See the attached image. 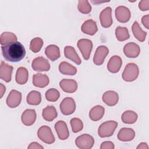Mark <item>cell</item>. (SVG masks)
Returning <instances> with one entry per match:
<instances>
[{"instance_id":"obj_16","label":"cell","mask_w":149,"mask_h":149,"mask_svg":"<svg viewBox=\"0 0 149 149\" xmlns=\"http://www.w3.org/2000/svg\"><path fill=\"white\" fill-rule=\"evenodd\" d=\"M122 65V60L121 58L118 55L112 56L109 60L107 64V69L109 72L112 73H118Z\"/></svg>"},{"instance_id":"obj_38","label":"cell","mask_w":149,"mask_h":149,"mask_svg":"<svg viewBox=\"0 0 149 149\" xmlns=\"http://www.w3.org/2000/svg\"><path fill=\"white\" fill-rule=\"evenodd\" d=\"M139 8L142 11L149 9V0H142L139 3Z\"/></svg>"},{"instance_id":"obj_14","label":"cell","mask_w":149,"mask_h":149,"mask_svg":"<svg viewBox=\"0 0 149 149\" xmlns=\"http://www.w3.org/2000/svg\"><path fill=\"white\" fill-rule=\"evenodd\" d=\"M55 129L60 140H66L69 136V132L66 123L63 120H58L55 124Z\"/></svg>"},{"instance_id":"obj_2","label":"cell","mask_w":149,"mask_h":149,"mask_svg":"<svg viewBox=\"0 0 149 149\" xmlns=\"http://www.w3.org/2000/svg\"><path fill=\"white\" fill-rule=\"evenodd\" d=\"M139 69L134 63H129L126 65L122 73V77L123 80L128 82L135 80L139 76Z\"/></svg>"},{"instance_id":"obj_26","label":"cell","mask_w":149,"mask_h":149,"mask_svg":"<svg viewBox=\"0 0 149 149\" xmlns=\"http://www.w3.org/2000/svg\"><path fill=\"white\" fill-rule=\"evenodd\" d=\"M29 78V72L26 68L24 67H19L17 68L15 80L19 84H24L27 83Z\"/></svg>"},{"instance_id":"obj_42","label":"cell","mask_w":149,"mask_h":149,"mask_svg":"<svg viewBox=\"0 0 149 149\" xmlns=\"http://www.w3.org/2000/svg\"><path fill=\"white\" fill-rule=\"evenodd\" d=\"M6 90L5 86L2 84L0 83V98H2Z\"/></svg>"},{"instance_id":"obj_35","label":"cell","mask_w":149,"mask_h":149,"mask_svg":"<svg viewBox=\"0 0 149 149\" xmlns=\"http://www.w3.org/2000/svg\"><path fill=\"white\" fill-rule=\"evenodd\" d=\"M60 97L59 91L55 88H49L45 93V98L47 101L50 102L56 101Z\"/></svg>"},{"instance_id":"obj_3","label":"cell","mask_w":149,"mask_h":149,"mask_svg":"<svg viewBox=\"0 0 149 149\" xmlns=\"http://www.w3.org/2000/svg\"><path fill=\"white\" fill-rule=\"evenodd\" d=\"M118 126V123L114 120L106 121L100 125L98 130V134L101 137L111 136Z\"/></svg>"},{"instance_id":"obj_18","label":"cell","mask_w":149,"mask_h":149,"mask_svg":"<svg viewBox=\"0 0 149 149\" xmlns=\"http://www.w3.org/2000/svg\"><path fill=\"white\" fill-rule=\"evenodd\" d=\"M102 100L105 104L112 107L118 103L119 101V95L116 92L109 90L104 93L102 97Z\"/></svg>"},{"instance_id":"obj_13","label":"cell","mask_w":149,"mask_h":149,"mask_svg":"<svg viewBox=\"0 0 149 149\" xmlns=\"http://www.w3.org/2000/svg\"><path fill=\"white\" fill-rule=\"evenodd\" d=\"M123 52L127 57L135 58L139 55L140 48L135 42H128L123 47Z\"/></svg>"},{"instance_id":"obj_43","label":"cell","mask_w":149,"mask_h":149,"mask_svg":"<svg viewBox=\"0 0 149 149\" xmlns=\"http://www.w3.org/2000/svg\"><path fill=\"white\" fill-rule=\"evenodd\" d=\"M139 148L140 149V148H141V149H145V148L148 149V145H147V144L146 143L142 142V143H140L139 144V146L137 147V149H139Z\"/></svg>"},{"instance_id":"obj_29","label":"cell","mask_w":149,"mask_h":149,"mask_svg":"<svg viewBox=\"0 0 149 149\" xmlns=\"http://www.w3.org/2000/svg\"><path fill=\"white\" fill-rule=\"evenodd\" d=\"M132 30L135 38L140 42H143L146 40L147 33L143 31L139 26L137 22L135 21L132 27Z\"/></svg>"},{"instance_id":"obj_4","label":"cell","mask_w":149,"mask_h":149,"mask_svg":"<svg viewBox=\"0 0 149 149\" xmlns=\"http://www.w3.org/2000/svg\"><path fill=\"white\" fill-rule=\"evenodd\" d=\"M37 136L40 140L48 144H52L55 141V137L51 128L46 125L42 126L38 129Z\"/></svg>"},{"instance_id":"obj_20","label":"cell","mask_w":149,"mask_h":149,"mask_svg":"<svg viewBox=\"0 0 149 149\" xmlns=\"http://www.w3.org/2000/svg\"><path fill=\"white\" fill-rule=\"evenodd\" d=\"M13 69V66L9 65L3 61H1L0 67L1 79L7 83L10 81Z\"/></svg>"},{"instance_id":"obj_41","label":"cell","mask_w":149,"mask_h":149,"mask_svg":"<svg viewBox=\"0 0 149 149\" xmlns=\"http://www.w3.org/2000/svg\"><path fill=\"white\" fill-rule=\"evenodd\" d=\"M29 149H43L44 147L37 142H32L27 147Z\"/></svg>"},{"instance_id":"obj_6","label":"cell","mask_w":149,"mask_h":149,"mask_svg":"<svg viewBox=\"0 0 149 149\" xmlns=\"http://www.w3.org/2000/svg\"><path fill=\"white\" fill-rule=\"evenodd\" d=\"M77 47L80 51L83 58L88 60L90 58L91 52L93 49L92 41L87 38H82L77 41Z\"/></svg>"},{"instance_id":"obj_7","label":"cell","mask_w":149,"mask_h":149,"mask_svg":"<svg viewBox=\"0 0 149 149\" xmlns=\"http://www.w3.org/2000/svg\"><path fill=\"white\" fill-rule=\"evenodd\" d=\"M59 108L62 114L65 115H71L76 109L75 101L71 97H66L61 102Z\"/></svg>"},{"instance_id":"obj_21","label":"cell","mask_w":149,"mask_h":149,"mask_svg":"<svg viewBox=\"0 0 149 149\" xmlns=\"http://www.w3.org/2000/svg\"><path fill=\"white\" fill-rule=\"evenodd\" d=\"M135 137V132L132 128L123 127L119 131L117 137L122 141H132Z\"/></svg>"},{"instance_id":"obj_17","label":"cell","mask_w":149,"mask_h":149,"mask_svg":"<svg viewBox=\"0 0 149 149\" xmlns=\"http://www.w3.org/2000/svg\"><path fill=\"white\" fill-rule=\"evenodd\" d=\"M59 86L63 91L68 93H73L77 89V83L73 79H62L59 82Z\"/></svg>"},{"instance_id":"obj_36","label":"cell","mask_w":149,"mask_h":149,"mask_svg":"<svg viewBox=\"0 0 149 149\" xmlns=\"http://www.w3.org/2000/svg\"><path fill=\"white\" fill-rule=\"evenodd\" d=\"M77 9L80 12L83 14H87L91 12V6L88 1L81 0L78 1Z\"/></svg>"},{"instance_id":"obj_1","label":"cell","mask_w":149,"mask_h":149,"mask_svg":"<svg viewBox=\"0 0 149 149\" xmlns=\"http://www.w3.org/2000/svg\"><path fill=\"white\" fill-rule=\"evenodd\" d=\"M3 58L7 61L17 62L23 59L26 55V49L22 43L15 41L1 46Z\"/></svg>"},{"instance_id":"obj_23","label":"cell","mask_w":149,"mask_h":149,"mask_svg":"<svg viewBox=\"0 0 149 149\" xmlns=\"http://www.w3.org/2000/svg\"><path fill=\"white\" fill-rule=\"evenodd\" d=\"M65 56L76 63L77 65H80L81 61L79 58L77 53L74 48L72 46H66L64 48Z\"/></svg>"},{"instance_id":"obj_37","label":"cell","mask_w":149,"mask_h":149,"mask_svg":"<svg viewBox=\"0 0 149 149\" xmlns=\"http://www.w3.org/2000/svg\"><path fill=\"white\" fill-rule=\"evenodd\" d=\"M70 123L72 127V131L74 133H77L81 131L83 128V123L81 119H80L79 118H72L70 121Z\"/></svg>"},{"instance_id":"obj_5","label":"cell","mask_w":149,"mask_h":149,"mask_svg":"<svg viewBox=\"0 0 149 149\" xmlns=\"http://www.w3.org/2000/svg\"><path fill=\"white\" fill-rule=\"evenodd\" d=\"M75 144L80 149H90L94 146V139L90 134H83L76 139Z\"/></svg>"},{"instance_id":"obj_40","label":"cell","mask_w":149,"mask_h":149,"mask_svg":"<svg viewBox=\"0 0 149 149\" xmlns=\"http://www.w3.org/2000/svg\"><path fill=\"white\" fill-rule=\"evenodd\" d=\"M141 22H142L143 26L147 29H149V15H144L142 17Z\"/></svg>"},{"instance_id":"obj_31","label":"cell","mask_w":149,"mask_h":149,"mask_svg":"<svg viewBox=\"0 0 149 149\" xmlns=\"http://www.w3.org/2000/svg\"><path fill=\"white\" fill-rule=\"evenodd\" d=\"M137 114L133 111H125L121 116L122 122L126 124H133L135 123L137 119Z\"/></svg>"},{"instance_id":"obj_8","label":"cell","mask_w":149,"mask_h":149,"mask_svg":"<svg viewBox=\"0 0 149 149\" xmlns=\"http://www.w3.org/2000/svg\"><path fill=\"white\" fill-rule=\"evenodd\" d=\"M32 68L37 72L48 71L50 69V64L48 61L42 56L36 58L32 62Z\"/></svg>"},{"instance_id":"obj_19","label":"cell","mask_w":149,"mask_h":149,"mask_svg":"<svg viewBox=\"0 0 149 149\" xmlns=\"http://www.w3.org/2000/svg\"><path fill=\"white\" fill-rule=\"evenodd\" d=\"M81 30L86 34L93 36L98 31L97 23L92 19L87 20L81 25Z\"/></svg>"},{"instance_id":"obj_12","label":"cell","mask_w":149,"mask_h":149,"mask_svg":"<svg viewBox=\"0 0 149 149\" xmlns=\"http://www.w3.org/2000/svg\"><path fill=\"white\" fill-rule=\"evenodd\" d=\"M22 101V93L16 90H12L6 98V104L10 108H16L19 105Z\"/></svg>"},{"instance_id":"obj_28","label":"cell","mask_w":149,"mask_h":149,"mask_svg":"<svg viewBox=\"0 0 149 149\" xmlns=\"http://www.w3.org/2000/svg\"><path fill=\"white\" fill-rule=\"evenodd\" d=\"M57 111L55 108L52 105H48L43 109L42 112V116L43 118L48 121H52L57 117Z\"/></svg>"},{"instance_id":"obj_15","label":"cell","mask_w":149,"mask_h":149,"mask_svg":"<svg viewBox=\"0 0 149 149\" xmlns=\"http://www.w3.org/2000/svg\"><path fill=\"white\" fill-rule=\"evenodd\" d=\"M37 118L36 111L34 109H27L22 114V123L27 126H31L34 123Z\"/></svg>"},{"instance_id":"obj_10","label":"cell","mask_w":149,"mask_h":149,"mask_svg":"<svg viewBox=\"0 0 149 149\" xmlns=\"http://www.w3.org/2000/svg\"><path fill=\"white\" fill-rule=\"evenodd\" d=\"M100 20L101 25L104 28H108L112 24V9L108 6L104 8L100 14Z\"/></svg>"},{"instance_id":"obj_33","label":"cell","mask_w":149,"mask_h":149,"mask_svg":"<svg viewBox=\"0 0 149 149\" xmlns=\"http://www.w3.org/2000/svg\"><path fill=\"white\" fill-rule=\"evenodd\" d=\"M115 36L119 41H125L130 37L128 29L126 27L121 26H118L115 29Z\"/></svg>"},{"instance_id":"obj_25","label":"cell","mask_w":149,"mask_h":149,"mask_svg":"<svg viewBox=\"0 0 149 149\" xmlns=\"http://www.w3.org/2000/svg\"><path fill=\"white\" fill-rule=\"evenodd\" d=\"M58 68L59 71L65 75H74L77 73L76 68L65 61L62 62Z\"/></svg>"},{"instance_id":"obj_24","label":"cell","mask_w":149,"mask_h":149,"mask_svg":"<svg viewBox=\"0 0 149 149\" xmlns=\"http://www.w3.org/2000/svg\"><path fill=\"white\" fill-rule=\"evenodd\" d=\"M45 54L51 61H55L60 57L59 48L54 44L49 45L45 48Z\"/></svg>"},{"instance_id":"obj_27","label":"cell","mask_w":149,"mask_h":149,"mask_svg":"<svg viewBox=\"0 0 149 149\" xmlns=\"http://www.w3.org/2000/svg\"><path fill=\"white\" fill-rule=\"evenodd\" d=\"M105 108L101 105H96L92 108L89 112V117L93 121L100 120L104 116Z\"/></svg>"},{"instance_id":"obj_32","label":"cell","mask_w":149,"mask_h":149,"mask_svg":"<svg viewBox=\"0 0 149 149\" xmlns=\"http://www.w3.org/2000/svg\"><path fill=\"white\" fill-rule=\"evenodd\" d=\"M17 36L11 32H3L0 36V42L2 45L17 41Z\"/></svg>"},{"instance_id":"obj_9","label":"cell","mask_w":149,"mask_h":149,"mask_svg":"<svg viewBox=\"0 0 149 149\" xmlns=\"http://www.w3.org/2000/svg\"><path fill=\"white\" fill-rule=\"evenodd\" d=\"M109 53V49L105 45H100L96 49L93 58V62L95 65H101Z\"/></svg>"},{"instance_id":"obj_11","label":"cell","mask_w":149,"mask_h":149,"mask_svg":"<svg viewBox=\"0 0 149 149\" xmlns=\"http://www.w3.org/2000/svg\"><path fill=\"white\" fill-rule=\"evenodd\" d=\"M117 20L120 23L127 22L131 16V13L128 8L125 6H118L115 11Z\"/></svg>"},{"instance_id":"obj_39","label":"cell","mask_w":149,"mask_h":149,"mask_svg":"<svg viewBox=\"0 0 149 149\" xmlns=\"http://www.w3.org/2000/svg\"><path fill=\"white\" fill-rule=\"evenodd\" d=\"M114 148V144L112 141H109L102 142L100 146V149H113Z\"/></svg>"},{"instance_id":"obj_34","label":"cell","mask_w":149,"mask_h":149,"mask_svg":"<svg viewBox=\"0 0 149 149\" xmlns=\"http://www.w3.org/2000/svg\"><path fill=\"white\" fill-rule=\"evenodd\" d=\"M44 44V42L42 38L40 37H36L32 39L30 43V49L34 53L38 52L42 45Z\"/></svg>"},{"instance_id":"obj_22","label":"cell","mask_w":149,"mask_h":149,"mask_svg":"<svg viewBox=\"0 0 149 149\" xmlns=\"http://www.w3.org/2000/svg\"><path fill=\"white\" fill-rule=\"evenodd\" d=\"M49 83V77L45 74L36 73L33 76V84L37 87L44 88L47 86Z\"/></svg>"},{"instance_id":"obj_30","label":"cell","mask_w":149,"mask_h":149,"mask_svg":"<svg viewBox=\"0 0 149 149\" xmlns=\"http://www.w3.org/2000/svg\"><path fill=\"white\" fill-rule=\"evenodd\" d=\"M26 101L28 104L31 105H38L41 102V95L39 91L33 90L27 95Z\"/></svg>"}]
</instances>
